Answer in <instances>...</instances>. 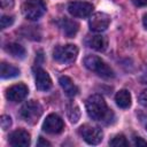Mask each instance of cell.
Returning <instances> with one entry per match:
<instances>
[{"label":"cell","mask_w":147,"mask_h":147,"mask_svg":"<svg viewBox=\"0 0 147 147\" xmlns=\"http://www.w3.org/2000/svg\"><path fill=\"white\" fill-rule=\"evenodd\" d=\"M86 111L92 119L106 124L110 123L114 118L113 111L108 109L106 101L99 94H93L86 100Z\"/></svg>","instance_id":"6da1fadb"},{"label":"cell","mask_w":147,"mask_h":147,"mask_svg":"<svg viewBox=\"0 0 147 147\" xmlns=\"http://www.w3.org/2000/svg\"><path fill=\"white\" fill-rule=\"evenodd\" d=\"M84 64L85 67L95 72L98 76L102 77V78H106V79H109V78H113L115 76L113 69L102 60L100 59L99 56H95V55H87L85 59H84Z\"/></svg>","instance_id":"7a4b0ae2"},{"label":"cell","mask_w":147,"mask_h":147,"mask_svg":"<svg viewBox=\"0 0 147 147\" xmlns=\"http://www.w3.org/2000/svg\"><path fill=\"white\" fill-rule=\"evenodd\" d=\"M78 55V48L76 45L68 44L62 46H56L53 49V57L59 63L69 64L72 63Z\"/></svg>","instance_id":"3957f363"},{"label":"cell","mask_w":147,"mask_h":147,"mask_svg":"<svg viewBox=\"0 0 147 147\" xmlns=\"http://www.w3.org/2000/svg\"><path fill=\"white\" fill-rule=\"evenodd\" d=\"M20 115L23 121L29 124H36L42 115V107L38 101L31 100L23 105L21 108Z\"/></svg>","instance_id":"277c9868"},{"label":"cell","mask_w":147,"mask_h":147,"mask_svg":"<svg viewBox=\"0 0 147 147\" xmlns=\"http://www.w3.org/2000/svg\"><path fill=\"white\" fill-rule=\"evenodd\" d=\"M46 11V6L42 0H26L22 5V13L25 18L36 21Z\"/></svg>","instance_id":"5b68a950"},{"label":"cell","mask_w":147,"mask_h":147,"mask_svg":"<svg viewBox=\"0 0 147 147\" xmlns=\"http://www.w3.org/2000/svg\"><path fill=\"white\" fill-rule=\"evenodd\" d=\"M79 134L80 137L90 145H98L103 139V132L101 129L96 126H92L88 124L82 125L79 127Z\"/></svg>","instance_id":"8992f818"},{"label":"cell","mask_w":147,"mask_h":147,"mask_svg":"<svg viewBox=\"0 0 147 147\" xmlns=\"http://www.w3.org/2000/svg\"><path fill=\"white\" fill-rule=\"evenodd\" d=\"M63 129H64L63 119L56 114H49L42 123V130L49 134H57L62 132Z\"/></svg>","instance_id":"52a82bcc"},{"label":"cell","mask_w":147,"mask_h":147,"mask_svg":"<svg viewBox=\"0 0 147 147\" xmlns=\"http://www.w3.org/2000/svg\"><path fill=\"white\" fill-rule=\"evenodd\" d=\"M92 10H93V6L85 1H72L68 5V11L72 16L79 18L90 16Z\"/></svg>","instance_id":"ba28073f"},{"label":"cell","mask_w":147,"mask_h":147,"mask_svg":"<svg viewBox=\"0 0 147 147\" xmlns=\"http://www.w3.org/2000/svg\"><path fill=\"white\" fill-rule=\"evenodd\" d=\"M90 29L95 32H102L107 30V28L110 24V17L109 15L105 13H95L90 18Z\"/></svg>","instance_id":"9c48e42d"},{"label":"cell","mask_w":147,"mask_h":147,"mask_svg":"<svg viewBox=\"0 0 147 147\" xmlns=\"http://www.w3.org/2000/svg\"><path fill=\"white\" fill-rule=\"evenodd\" d=\"M29 93V90L26 85L20 83L10 86L6 92V98L11 102H20L23 101Z\"/></svg>","instance_id":"30bf717a"},{"label":"cell","mask_w":147,"mask_h":147,"mask_svg":"<svg viewBox=\"0 0 147 147\" xmlns=\"http://www.w3.org/2000/svg\"><path fill=\"white\" fill-rule=\"evenodd\" d=\"M8 141L14 147H26L30 145V141H31L30 133L23 129L15 130L9 134Z\"/></svg>","instance_id":"8fae6325"},{"label":"cell","mask_w":147,"mask_h":147,"mask_svg":"<svg viewBox=\"0 0 147 147\" xmlns=\"http://www.w3.org/2000/svg\"><path fill=\"white\" fill-rule=\"evenodd\" d=\"M34 82L36 87L39 91H48L52 87V79L49 75L41 68L34 69Z\"/></svg>","instance_id":"7c38bea8"},{"label":"cell","mask_w":147,"mask_h":147,"mask_svg":"<svg viewBox=\"0 0 147 147\" xmlns=\"http://www.w3.org/2000/svg\"><path fill=\"white\" fill-rule=\"evenodd\" d=\"M85 44L92 49H95L98 52H103L108 46V40L105 36L93 34V36H87L86 37Z\"/></svg>","instance_id":"4fadbf2b"},{"label":"cell","mask_w":147,"mask_h":147,"mask_svg":"<svg viewBox=\"0 0 147 147\" xmlns=\"http://www.w3.org/2000/svg\"><path fill=\"white\" fill-rule=\"evenodd\" d=\"M59 25H60V28L62 29L63 33H64L67 37H69V38H72V37L77 33L78 26H79L77 22H75L74 20L67 18V17L62 18V20L59 22Z\"/></svg>","instance_id":"5bb4252c"},{"label":"cell","mask_w":147,"mask_h":147,"mask_svg":"<svg viewBox=\"0 0 147 147\" xmlns=\"http://www.w3.org/2000/svg\"><path fill=\"white\" fill-rule=\"evenodd\" d=\"M59 83H60L61 87L63 88V91L65 92V94H67L68 96L72 98V96H75V95L78 94V92H79L78 87L74 84V82H72L68 76H62V77H60Z\"/></svg>","instance_id":"9a60e30c"},{"label":"cell","mask_w":147,"mask_h":147,"mask_svg":"<svg viewBox=\"0 0 147 147\" xmlns=\"http://www.w3.org/2000/svg\"><path fill=\"white\" fill-rule=\"evenodd\" d=\"M5 51L9 55H11L13 57H15V59H24L25 55H26L25 48L22 45L17 44V42H10V44L6 45Z\"/></svg>","instance_id":"2e32d148"},{"label":"cell","mask_w":147,"mask_h":147,"mask_svg":"<svg viewBox=\"0 0 147 147\" xmlns=\"http://www.w3.org/2000/svg\"><path fill=\"white\" fill-rule=\"evenodd\" d=\"M115 101H116V105L119 107V108H123V109H126L131 106V94L127 90H121L116 93L115 95Z\"/></svg>","instance_id":"e0dca14e"},{"label":"cell","mask_w":147,"mask_h":147,"mask_svg":"<svg viewBox=\"0 0 147 147\" xmlns=\"http://www.w3.org/2000/svg\"><path fill=\"white\" fill-rule=\"evenodd\" d=\"M20 75V69L11 65V64H8L6 62H2L1 63V77L2 78H13V77H16Z\"/></svg>","instance_id":"ac0fdd59"},{"label":"cell","mask_w":147,"mask_h":147,"mask_svg":"<svg viewBox=\"0 0 147 147\" xmlns=\"http://www.w3.org/2000/svg\"><path fill=\"white\" fill-rule=\"evenodd\" d=\"M67 115H68V118L70 119L71 123H77L79 117H80V110H79V107L71 102L68 105L67 107Z\"/></svg>","instance_id":"d6986e66"},{"label":"cell","mask_w":147,"mask_h":147,"mask_svg":"<svg viewBox=\"0 0 147 147\" xmlns=\"http://www.w3.org/2000/svg\"><path fill=\"white\" fill-rule=\"evenodd\" d=\"M109 145L114 147H125L129 145V142L123 134H117L109 141Z\"/></svg>","instance_id":"ffe728a7"},{"label":"cell","mask_w":147,"mask_h":147,"mask_svg":"<svg viewBox=\"0 0 147 147\" xmlns=\"http://www.w3.org/2000/svg\"><path fill=\"white\" fill-rule=\"evenodd\" d=\"M13 23H14V17H13V16H6V15H5V16L1 17L0 24H1V29H2V30L9 28Z\"/></svg>","instance_id":"44dd1931"},{"label":"cell","mask_w":147,"mask_h":147,"mask_svg":"<svg viewBox=\"0 0 147 147\" xmlns=\"http://www.w3.org/2000/svg\"><path fill=\"white\" fill-rule=\"evenodd\" d=\"M0 123H1V127L3 130H7L11 125V118L9 116H7V115H2L1 119H0Z\"/></svg>","instance_id":"7402d4cb"},{"label":"cell","mask_w":147,"mask_h":147,"mask_svg":"<svg viewBox=\"0 0 147 147\" xmlns=\"http://www.w3.org/2000/svg\"><path fill=\"white\" fill-rule=\"evenodd\" d=\"M139 103L144 107H147V88L144 90L139 95Z\"/></svg>","instance_id":"603a6c76"},{"label":"cell","mask_w":147,"mask_h":147,"mask_svg":"<svg viewBox=\"0 0 147 147\" xmlns=\"http://www.w3.org/2000/svg\"><path fill=\"white\" fill-rule=\"evenodd\" d=\"M133 142L136 146H147V141H145L141 137H134L133 138Z\"/></svg>","instance_id":"cb8c5ba5"},{"label":"cell","mask_w":147,"mask_h":147,"mask_svg":"<svg viewBox=\"0 0 147 147\" xmlns=\"http://www.w3.org/2000/svg\"><path fill=\"white\" fill-rule=\"evenodd\" d=\"M14 6V0H1V7L2 9L11 8Z\"/></svg>","instance_id":"d4e9b609"},{"label":"cell","mask_w":147,"mask_h":147,"mask_svg":"<svg viewBox=\"0 0 147 147\" xmlns=\"http://www.w3.org/2000/svg\"><path fill=\"white\" fill-rule=\"evenodd\" d=\"M132 2L137 7H145V6H147V0H132Z\"/></svg>","instance_id":"484cf974"},{"label":"cell","mask_w":147,"mask_h":147,"mask_svg":"<svg viewBox=\"0 0 147 147\" xmlns=\"http://www.w3.org/2000/svg\"><path fill=\"white\" fill-rule=\"evenodd\" d=\"M37 146H39V147H41V146H51V144L47 141V140H45L44 138H39L38 139V142H37Z\"/></svg>","instance_id":"4316f807"},{"label":"cell","mask_w":147,"mask_h":147,"mask_svg":"<svg viewBox=\"0 0 147 147\" xmlns=\"http://www.w3.org/2000/svg\"><path fill=\"white\" fill-rule=\"evenodd\" d=\"M142 23H144V26L147 29V14L144 16V20H142Z\"/></svg>","instance_id":"83f0119b"},{"label":"cell","mask_w":147,"mask_h":147,"mask_svg":"<svg viewBox=\"0 0 147 147\" xmlns=\"http://www.w3.org/2000/svg\"><path fill=\"white\" fill-rule=\"evenodd\" d=\"M146 130H147V125H146Z\"/></svg>","instance_id":"f1b7e54d"}]
</instances>
